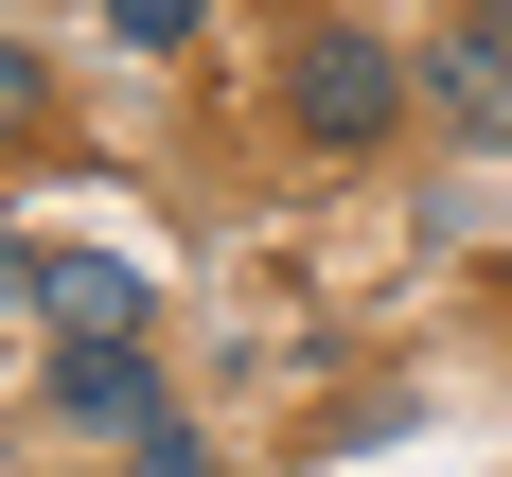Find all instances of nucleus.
I'll return each mask as SVG.
<instances>
[{
    "instance_id": "obj_7",
    "label": "nucleus",
    "mask_w": 512,
    "mask_h": 477,
    "mask_svg": "<svg viewBox=\"0 0 512 477\" xmlns=\"http://www.w3.org/2000/svg\"><path fill=\"white\" fill-rule=\"evenodd\" d=\"M124 477H230V460H212V442H195V424H177V407H159V424H142V442H124Z\"/></svg>"
},
{
    "instance_id": "obj_5",
    "label": "nucleus",
    "mask_w": 512,
    "mask_h": 477,
    "mask_svg": "<svg viewBox=\"0 0 512 477\" xmlns=\"http://www.w3.org/2000/svg\"><path fill=\"white\" fill-rule=\"evenodd\" d=\"M36 124H53V71H36V36H18V18H0V159L36 142Z\"/></svg>"
},
{
    "instance_id": "obj_2",
    "label": "nucleus",
    "mask_w": 512,
    "mask_h": 477,
    "mask_svg": "<svg viewBox=\"0 0 512 477\" xmlns=\"http://www.w3.org/2000/svg\"><path fill=\"white\" fill-rule=\"evenodd\" d=\"M36 407L71 424V442H142L177 389H159V336H53V371H36Z\"/></svg>"
},
{
    "instance_id": "obj_3",
    "label": "nucleus",
    "mask_w": 512,
    "mask_h": 477,
    "mask_svg": "<svg viewBox=\"0 0 512 477\" xmlns=\"http://www.w3.org/2000/svg\"><path fill=\"white\" fill-rule=\"evenodd\" d=\"M424 106H442V124H460L477 159H512V36L477 18V0L442 18V36H424Z\"/></svg>"
},
{
    "instance_id": "obj_1",
    "label": "nucleus",
    "mask_w": 512,
    "mask_h": 477,
    "mask_svg": "<svg viewBox=\"0 0 512 477\" xmlns=\"http://www.w3.org/2000/svg\"><path fill=\"white\" fill-rule=\"evenodd\" d=\"M407 106H424V71L371 36V18H301V36H283V142L301 159H389Z\"/></svg>"
},
{
    "instance_id": "obj_8",
    "label": "nucleus",
    "mask_w": 512,
    "mask_h": 477,
    "mask_svg": "<svg viewBox=\"0 0 512 477\" xmlns=\"http://www.w3.org/2000/svg\"><path fill=\"white\" fill-rule=\"evenodd\" d=\"M36 283H53V248H36V230H0V318H36Z\"/></svg>"
},
{
    "instance_id": "obj_6",
    "label": "nucleus",
    "mask_w": 512,
    "mask_h": 477,
    "mask_svg": "<svg viewBox=\"0 0 512 477\" xmlns=\"http://www.w3.org/2000/svg\"><path fill=\"white\" fill-rule=\"evenodd\" d=\"M195 18H212V0H106V36H124V53H195Z\"/></svg>"
},
{
    "instance_id": "obj_4",
    "label": "nucleus",
    "mask_w": 512,
    "mask_h": 477,
    "mask_svg": "<svg viewBox=\"0 0 512 477\" xmlns=\"http://www.w3.org/2000/svg\"><path fill=\"white\" fill-rule=\"evenodd\" d=\"M36 336H159V283L124 248H53V283H36Z\"/></svg>"
}]
</instances>
